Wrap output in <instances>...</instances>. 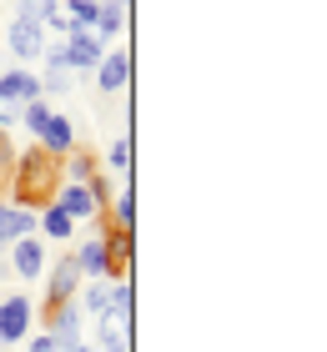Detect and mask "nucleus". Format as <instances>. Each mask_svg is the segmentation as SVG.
I'll list each match as a JSON object with an SVG mask.
<instances>
[{
  "mask_svg": "<svg viewBox=\"0 0 327 352\" xmlns=\"http://www.w3.org/2000/svg\"><path fill=\"white\" fill-rule=\"evenodd\" d=\"M15 206H30V212H41V206H51L56 201V191H61V162L51 151H41V146H30L25 156H15Z\"/></svg>",
  "mask_w": 327,
  "mask_h": 352,
  "instance_id": "nucleus-1",
  "label": "nucleus"
},
{
  "mask_svg": "<svg viewBox=\"0 0 327 352\" xmlns=\"http://www.w3.org/2000/svg\"><path fill=\"white\" fill-rule=\"evenodd\" d=\"M30 101H41V76H36V71L15 66V71L0 76V131H10Z\"/></svg>",
  "mask_w": 327,
  "mask_h": 352,
  "instance_id": "nucleus-2",
  "label": "nucleus"
},
{
  "mask_svg": "<svg viewBox=\"0 0 327 352\" xmlns=\"http://www.w3.org/2000/svg\"><path fill=\"white\" fill-rule=\"evenodd\" d=\"M30 322H36V302H30L25 292L0 297V347L25 342V338H30Z\"/></svg>",
  "mask_w": 327,
  "mask_h": 352,
  "instance_id": "nucleus-3",
  "label": "nucleus"
},
{
  "mask_svg": "<svg viewBox=\"0 0 327 352\" xmlns=\"http://www.w3.org/2000/svg\"><path fill=\"white\" fill-rule=\"evenodd\" d=\"M71 257L81 267V282H116V272H111V247L106 236H91V242L71 247Z\"/></svg>",
  "mask_w": 327,
  "mask_h": 352,
  "instance_id": "nucleus-4",
  "label": "nucleus"
},
{
  "mask_svg": "<svg viewBox=\"0 0 327 352\" xmlns=\"http://www.w3.org/2000/svg\"><path fill=\"white\" fill-rule=\"evenodd\" d=\"M6 51H10L15 60H25V71H30V66L45 56V30L30 25V21H10V30H6Z\"/></svg>",
  "mask_w": 327,
  "mask_h": 352,
  "instance_id": "nucleus-5",
  "label": "nucleus"
},
{
  "mask_svg": "<svg viewBox=\"0 0 327 352\" xmlns=\"http://www.w3.org/2000/svg\"><path fill=\"white\" fill-rule=\"evenodd\" d=\"M76 292H81V267H76L71 252H65V257L51 267V287H45V312H56V307H65V302H76Z\"/></svg>",
  "mask_w": 327,
  "mask_h": 352,
  "instance_id": "nucleus-6",
  "label": "nucleus"
},
{
  "mask_svg": "<svg viewBox=\"0 0 327 352\" xmlns=\"http://www.w3.org/2000/svg\"><path fill=\"white\" fill-rule=\"evenodd\" d=\"M96 86H101V96H126V86H131V51H126V45H116V51L101 56Z\"/></svg>",
  "mask_w": 327,
  "mask_h": 352,
  "instance_id": "nucleus-7",
  "label": "nucleus"
},
{
  "mask_svg": "<svg viewBox=\"0 0 327 352\" xmlns=\"http://www.w3.org/2000/svg\"><path fill=\"white\" fill-rule=\"evenodd\" d=\"M6 257H10V272L21 282H36L45 272V242H41V236H21V242L6 247Z\"/></svg>",
  "mask_w": 327,
  "mask_h": 352,
  "instance_id": "nucleus-8",
  "label": "nucleus"
},
{
  "mask_svg": "<svg viewBox=\"0 0 327 352\" xmlns=\"http://www.w3.org/2000/svg\"><path fill=\"white\" fill-rule=\"evenodd\" d=\"M36 141H41V151L56 156V162H61V156H71L76 151V126H71V116H65V111H51L45 126L36 131Z\"/></svg>",
  "mask_w": 327,
  "mask_h": 352,
  "instance_id": "nucleus-9",
  "label": "nucleus"
},
{
  "mask_svg": "<svg viewBox=\"0 0 327 352\" xmlns=\"http://www.w3.org/2000/svg\"><path fill=\"white\" fill-rule=\"evenodd\" d=\"M56 206H61V212L76 221V227H81V221H96V217H101V206H96V197L86 191V182H61V191H56Z\"/></svg>",
  "mask_w": 327,
  "mask_h": 352,
  "instance_id": "nucleus-10",
  "label": "nucleus"
},
{
  "mask_svg": "<svg viewBox=\"0 0 327 352\" xmlns=\"http://www.w3.org/2000/svg\"><path fill=\"white\" fill-rule=\"evenodd\" d=\"M106 56V45L91 36V30H71L65 36V71H96Z\"/></svg>",
  "mask_w": 327,
  "mask_h": 352,
  "instance_id": "nucleus-11",
  "label": "nucleus"
},
{
  "mask_svg": "<svg viewBox=\"0 0 327 352\" xmlns=\"http://www.w3.org/2000/svg\"><path fill=\"white\" fill-rule=\"evenodd\" d=\"M81 322H86V312H81L76 302H65V307L45 312V327H51L45 338H51V342L65 352V347H76V342H81Z\"/></svg>",
  "mask_w": 327,
  "mask_h": 352,
  "instance_id": "nucleus-12",
  "label": "nucleus"
},
{
  "mask_svg": "<svg viewBox=\"0 0 327 352\" xmlns=\"http://www.w3.org/2000/svg\"><path fill=\"white\" fill-rule=\"evenodd\" d=\"M96 352H131V317H96Z\"/></svg>",
  "mask_w": 327,
  "mask_h": 352,
  "instance_id": "nucleus-13",
  "label": "nucleus"
},
{
  "mask_svg": "<svg viewBox=\"0 0 327 352\" xmlns=\"http://www.w3.org/2000/svg\"><path fill=\"white\" fill-rule=\"evenodd\" d=\"M21 236H36V212L30 206H0V247L21 242Z\"/></svg>",
  "mask_w": 327,
  "mask_h": 352,
  "instance_id": "nucleus-14",
  "label": "nucleus"
},
{
  "mask_svg": "<svg viewBox=\"0 0 327 352\" xmlns=\"http://www.w3.org/2000/svg\"><path fill=\"white\" fill-rule=\"evenodd\" d=\"M36 232H41V242H71V236H76V221L51 201V206H41V212H36Z\"/></svg>",
  "mask_w": 327,
  "mask_h": 352,
  "instance_id": "nucleus-15",
  "label": "nucleus"
},
{
  "mask_svg": "<svg viewBox=\"0 0 327 352\" xmlns=\"http://www.w3.org/2000/svg\"><path fill=\"white\" fill-rule=\"evenodd\" d=\"M76 307L91 312V317H106V312H111V282H81Z\"/></svg>",
  "mask_w": 327,
  "mask_h": 352,
  "instance_id": "nucleus-16",
  "label": "nucleus"
},
{
  "mask_svg": "<svg viewBox=\"0 0 327 352\" xmlns=\"http://www.w3.org/2000/svg\"><path fill=\"white\" fill-rule=\"evenodd\" d=\"M106 247H111V272L116 277H131V257H136V242H131V232H101Z\"/></svg>",
  "mask_w": 327,
  "mask_h": 352,
  "instance_id": "nucleus-17",
  "label": "nucleus"
},
{
  "mask_svg": "<svg viewBox=\"0 0 327 352\" xmlns=\"http://www.w3.org/2000/svg\"><path fill=\"white\" fill-rule=\"evenodd\" d=\"M126 15H131V10H121V6H106V0H101V10H96V25H91V36L106 45V41H111V36H116V30L126 25Z\"/></svg>",
  "mask_w": 327,
  "mask_h": 352,
  "instance_id": "nucleus-18",
  "label": "nucleus"
},
{
  "mask_svg": "<svg viewBox=\"0 0 327 352\" xmlns=\"http://www.w3.org/2000/svg\"><path fill=\"white\" fill-rule=\"evenodd\" d=\"M61 162H65V166H61V176H71V182H86V176L101 171V166H96V156H91V151H81V146H76L71 156H61Z\"/></svg>",
  "mask_w": 327,
  "mask_h": 352,
  "instance_id": "nucleus-19",
  "label": "nucleus"
},
{
  "mask_svg": "<svg viewBox=\"0 0 327 352\" xmlns=\"http://www.w3.org/2000/svg\"><path fill=\"white\" fill-rule=\"evenodd\" d=\"M106 162H111V171L121 176V182H131V131H121L116 141H111V151H106Z\"/></svg>",
  "mask_w": 327,
  "mask_h": 352,
  "instance_id": "nucleus-20",
  "label": "nucleus"
},
{
  "mask_svg": "<svg viewBox=\"0 0 327 352\" xmlns=\"http://www.w3.org/2000/svg\"><path fill=\"white\" fill-rule=\"evenodd\" d=\"M51 10H61V0H15V21H30V25H45Z\"/></svg>",
  "mask_w": 327,
  "mask_h": 352,
  "instance_id": "nucleus-21",
  "label": "nucleus"
},
{
  "mask_svg": "<svg viewBox=\"0 0 327 352\" xmlns=\"http://www.w3.org/2000/svg\"><path fill=\"white\" fill-rule=\"evenodd\" d=\"M61 10L71 15V25H76V30H91V25H96V10H101V0H65Z\"/></svg>",
  "mask_w": 327,
  "mask_h": 352,
  "instance_id": "nucleus-22",
  "label": "nucleus"
},
{
  "mask_svg": "<svg viewBox=\"0 0 327 352\" xmlns=\"http://www.w3.org/2000/svg\"><path fill=\"white\" fill-rule=\"evenodd\" d=\"M61 91H71V71L65 66H45L41 71V96H61Z\"/></svg>",
  "mask_w": 327,
  "mask_h": 352,
  "instance_id": "nucleus-23",
  "label": "nucleus"
},
{
  "mask_svg": "<svg viewBox=\"0 0 327 352\" xmlns=\"http://www.w3.org/2000/svg\"><path fill=\"white\" fill-rule=\"evenodd\" d=\"M45 116H51V101L41 96V101H30V106L21 111V121H15V126H25V131H41V126H45Z\"/></svg>",
  "mask_w": 327,
  "mask_h": 352,
  "instance_id": "nucleus-24",
  "label": "nucleus"
},
{
  "mask_svg": "<svg viewBox=\"0 0 327 352\" xmlns=\"http://www.w3.org/2000/svg\"><path fill=\"white\" fill-rule=\"evenodd\" d=\"M41 30H56V36L65 41V36H71L76 25H71V15H65V10H51V15H45V25H41Z\"/></svg>",
  "mask_w": 327,
  "mask_h": 352,
  "instance_id": "nucleus-25",
  "label": "nucleus"
},
{
  "mask_svg": "<svg viewBox=\"0 0 327 352\" xmlns=\"http://www.w3.org/2000/svg\"><path fill=\"white\" fill-rule=\"evenodd\" d=\"M25 342H30V352H61L51 338H45V332H36V338H25Z\"/></svg>",
  "mask_w": 327,
  "mask_h": 352,
  "instance_id": "nucleus-26",
  "label": "nucleus"
},
{
  "mask_svg": "<svg viewBox=\"0 0 327 352\" xmlns=\"http://www.w3.org/2000/svg\"><path fill=\"white\" fill-rule=\"evenodd\" d=\"M65 352H96V347H86V342H76V347H65Z\"/></svg>",
  "mask_w": 327,
  "mask_h": 352,
  "instance_id": "nucleus-27",
  "label": "nucleus"
},
{
  "mask_svg": "<svg viewBox=\"0 0 327 352\" xmlns=\"http://www.w3.org/2000/svg\"><path fill=\"white\" fill-rule=\"evenodd\" d=\"M106 6H121V10H131V0H106Z\"/></svg>",
  "mask_w": 327,
  "mask_h": 352,
  "instance_id": "nucleus-28",
  "label": "nucleus"
},
{
  "mask_svg": "<svg viewBox=\"0 0 327 352\" xmlns=\"http://www.w3.org/2000/svg\"><path fill=\"white\" fill-rule=\"evenodd\" d=\"M0 262H6V247H0Z\"/></svg>",
  "mask_w": 327,
  "mask_h": 352,
  "instance_id": "nucleus-29",
  "label": "nucleus"
},
{
  "mask_svg": "<svg viewBox=\"0 0 327 352\" xmlns=\"http://www.w3.org/2000/svg\"><path fill=\"white\" fill-rule=\"evenodd\" d=\"M0 352H6V347H0Z\"/></svg>",
  "mask_w": 327,
  "mask_h": 352,
  "instance_id": "nucleus-30",
  "label": "nucleus"
}]
</instances>
